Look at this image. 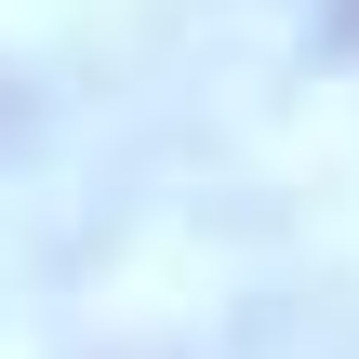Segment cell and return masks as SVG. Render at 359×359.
<instances>
[]
</instances>
